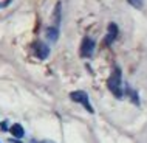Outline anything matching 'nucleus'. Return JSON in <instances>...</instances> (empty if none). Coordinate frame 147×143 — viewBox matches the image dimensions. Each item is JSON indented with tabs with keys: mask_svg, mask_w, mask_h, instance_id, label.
<instances>
[{
	"mask_svg": "<svg viewBox=\"0 0 147 143\" xmlns=\"http://www.w3.org/2000/svg\"><path fill=\"white\" fill-rule=\"evenodd\" d=\"M127 2L130 3V5H132L133 8H136V10H140V8H142V0H127Z\"/></svg>",
	"mask_w": 147,
	"mask_h": 143,
	"instance_id": "9",
	"label": "nucleus"
},
{
	"mask_svg": "<svg viewBox=\"0 0 147 143\" xmlns=\"http://www.w3.org/2000/svg\"><path fill=\"white\" fill-rule=\"evenodd\" d=\"M129 95H130V100H133V103L136 106H140V100H138V95H136V92L135 90H130L129 89Z\"/></svg>",
	"mask_w": 147,
	"mask_h": 143,
	"instance_id": "10",
	"label": "nucleus"
},
{
	"mask_svg": "<svg viewBox=\"0 0 147 143\" xmlns=\"http://www.w3.org/2000/svg\"><path fill=\"white\" fill-rule=\"evenodd\" d=\"M9 132L13 134V137H16V138H22L23 136H25V129H23L22 125H19V123H16V125L11 126Z\"/></svg>",
	"mask_w": 147,
	"mask_h": 143,
	"instance_id": "7",
	"label": "nucleus"
},
{
	"mask_svg": "<svg viewBox=\"0 0 147 143\" xmlns=\"http://www.w3.org/2000/svg\"><path fill=\"white\" fill-rule=\"evenodd\" d=\"M45 34H47V39H48L50 42H56L57 41V37H59V30H57V27H48L45 31Z\"/></svg>",
	"mask_w": 147,
	"mask_h": 143,
	"instance_id": "6",
	"label": "nucleus"
},
{
	"mask_svg": "<svg viewBox=\"0 0 147 143\" xmlns=\"http://www.w3.org/2000/svg\"><path fill=\"white\" fill-rule=\"evenodd\" d=\"M70 98H71V100H73L74 103H79V104H82L90 114L94 112L93 107H91V104H90L88 95H87V92H84V90H74V92H71V93H70Z\"/></svg>",
	"mask_w": 147,
	"mask_h": 143,
	"instance_id": "2",
	"label": "nucleus"
},
{
	"mask_svg": "<svg viewBox=\"0 0 147 143\" xmlns=\"http://www.w3.org/2000/svg\"><path fill=\"white\" fill-rule=\"evenodd\" d=\"M40 143H53V142H50V140H43V142H40Z\"/></svg>",
	"mask_w": 147,
	"mask_h": 143,
	"instance_id": "12",
	"label": "nucleus"
},
{
	"mask_svg": "<svg viewBox=\"0 0 147 143\" xmlns=\"http://www.w3.org/2000/svg\"><path fill=\"white\" fill-rule=\"evenodd\" d=\"M107 87L116 98H122V89H121V70L119 67H115L112 75L107 79Z\"/></svg>",
	"mask_w": 147,
	"mask_h": 143,
	"instance_id": "1",
	"label": "nucleus"
},
{
	"mask_svg": "<svg viewBox=\"0 0 147 143\" xmlns=\"http://www.w3.org/2000/svg\"><path fill=\"white\" fill-rule=\"evenodd\" d=\"M34 53L39 59H45V58H48V54H50V48H48V45L43 44V42H36L34 44Z\"/></svg>",
	"mask_w": 147,
	"mask_h": 143,
	"instance_id": "5",
	"label": "nucleus"
},
{
	"mask_svg": "<svg viewBox=\"0 0 147 143\" xmlns=\"http://www.w3.org/2000/svg\"><path fill=\"white\" fill-rule=\"evenodd\" d=\"M116 37H118V27H116V23H109V28H107V36H105V39H104V44L105 45H110L112 42L116 41Z\"/></svg>",
	"mask_w": 147,
	"mask_h": 143,
	"instance_id": "4",
	"label": "nucleus"
},
{
	"mask_svg": "<svg viewBox=\"0 0 147 143\" xmlns=\"http://www.w3.org/2000/svg\"><path fill=\"white\" fill-rule=\"evenodd\" d=\"M9 3H13V0H3V2H0V10H2V8H6Z\"/></svg>",
	"mask_w": 147,
	"mask_h": 143,
	"instance_id": "11",
	"label": "nucleus"
},
{
	"mask_svg": "<svg viewBox=\"0 0 147 143\" xmlns=\"http://www.w3.org/2000/svg\"><path fill=\"white\" fill-rule=\"evenodd\" d=\"M54 27H59V23H61V3H57L56 8H54Z\"/></svg>",
	"mask_w": 147,
	"mask_h": 143,
	"instance_id": "8",
	"label": "nucleus"
},
{
	"mask_svg": "<svg viewBox=\"0 0 147 143\" xmlns=\"http://www.w3.org/2000/svg\"><path fill=\"white\" fill-rule=\"evenodd\" d=\"M94 51V41L91 37H84L81 42V48H79V54L82 58H90Z\"/></svg>",
	"mask_w": 147,
	"mask_h": 143,
	"instance_id": "3",
	"label": "nucleus"
}]
</instances>
